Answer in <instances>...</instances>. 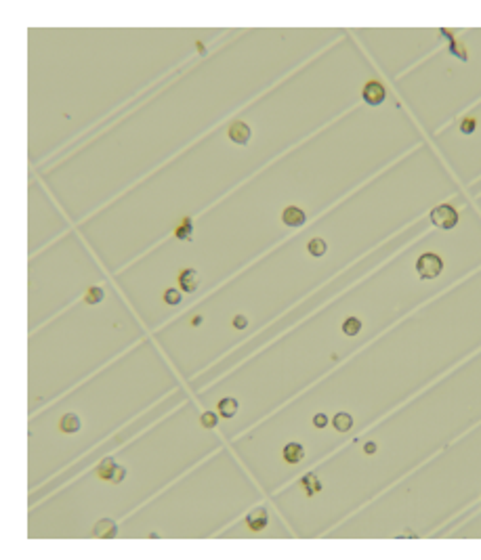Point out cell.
Listing matches in <instances>:
<instances>
[{"label": "cell", "mask_w": 481, "mask_h": 560, "mask_svg": "<svg viewBox=\"0 0 481 560\" xmlns=\"http://www.w3.org/2000/svg\"><path fill=\"white\" fill-rule=\"evenodd\" d=\"M80 418L76 413H67V415H63L61 418V422H59V428H61V432H67V434H74V432H78L80 430Z\"/></svg>", "instance_id": "8fae6325"}, {"label": "cell", "mask_w": 481, "mask_h": 560, "mask_svg": "<svg viewBox=\"0 0 481 560\" xmlns=\"http://www.w3.org/2000/svg\"><path fill=\"white\" fill-rule=\"evenodd\" d=\"M460 128H462V133H466V135H468V133H473V128H475V122L471 120V118H466V120L462 122V126H460Z\"/></svg>", "instance_id": "7402d4cb"}, {"label": "cell", "mask_w": 481, "mask_h": 560, "mask_svg": "<svg viewBox=\"0 0 481 560\" xmlns=\"http://www.w3.org/2000/svg\"><path fill=\"white\" fill-rule=\"evenodd\" d=\"M92 533H95L97 537L112 539V537H116V533H118V525H116L114 518H101L95 525V531H92Z\"/></svg>", "instance_id": "5b68a950"}, {"label": "cell", "mask_w": 481, "mask_h": 560, "mask_svg": "<svg viewBox=\"0 0 481 560\" xmlns=\"http://www.w3.org/2000/svg\"><path fill=\"white\" fill-rule=\"evenodd\" d=\"M307 248H309V252H311L313 256H322V254H326V242H324V240H320V237H315V240H311V242L307 244Z\"/></svg>", "instance_id": "e0dca14e"}, {"label": "cell", "mask_w": 481, "mask_h": 560, "mask_svg": "<svg viewBox=\"0 0 481 560\" xmlns=\"http://www.w3.org/2000/svg\"><path fill=\"white\" fill-rule=\"evenodd\" d=\"M361 329V321L357 317H349L345 323H343V331L347 333V336H355V333Z\"/></svg>", "instance_id": "2e32d148"}, {"label": "cell", "mask_w": 481, "mask_h": 560, "mask_svg": "<svg viewBox=\"0 0 481 560\" xmlns=\"http://www.w3.org/2000/svg\"><path fill=\"white\" fill-rule=\"evenodd\" d=\"M97 474L101 476L103 481H110V483H122L126 470H124V466H120L118 462H114L112 458H108V460H103V462H101V466H99Z\"/></svg>", "instance_id": "3957f363"}, {"label": "cell", "mask_w": 481, "mask_h": 560, "mask_svg": "<svg viewBox=\"0 0 481 560\" xmlns=\"http://www.w3.org/2000/svg\"><path fill=\"white\" fill-rule=\"evenodd\" d=\"M233 325H236L238 329H244L246 325H248V319H246L244 315H238L236 319H233Z\"/></svg>", "instance_id": "44dd1931"}, {"label": "cell", "mask_w": 481, "mask_h": 560, "mask_svg": "<svg viewBox=\"0 0 481 560\" xmlns=\"http://www.w3.org/2000/svg\"><path fill=\"white\" fill-rule=\"evenodd\" d=\"M177 237L179 240H185V242H191V218H183V222L179 225L177 229Z\"/></svg>", "instance_id": "9a60e30c"}, {"label": "cell", "mask_w": 481, "mask_h": 560, "mask_svg": "<svg viewBox=\"0 0 481 560\" xmlns=\"http://www.w3.org/2000/svg\"><path fill=\"white\" fill-rule=\"evenodd\" d=\"M179 285L185 292H196L198 285H200V277H198V273L194 269H187L179 275Z\"/></svg>", "instance_id": "9c48e42d"}, {"label": "cell", "mask_w": 481, "mask_h": 560, "mask_svg": "<svg viewBox=\"0 0 481 560\" xmlns=\"http://www.w3.org/2000/svg\"><path fill=\"white\" fill-rule=\"evenodd\" d=\"M164 300H166V304H179L181 302V292L179 290H166L164 292Z\"/></svg>", "instance_id": "d6986e66"}, {"label": "cell", "mask_w": 481, "mask_h": 560, "mask_svg": "<svg viewBox=\"0 0 481 560\" xmlns=\"http://www.w3.org/2000/svg\"><path fill=\"white\" fill-rule=\"evenodd\" d=\"M236 411H238V401H236V399L227 397V399H223V401L219 403V413L223 415V418H233V415H236Z\"/></svg>", "instance_id": "7c38bea8"}, {"label": "cell", "mask_w": 481, "mask_h": 560, "mask_svg": "<svg viewBox=\"0 0 481 560\" xmlns=\"http://www.w3.org/2000/svg\"><path fill=\"white\" fill-rule=\"evenodd\" d=\"M363 101L370 105H380L384 101V88L380 82H368L363 86Z\"/></svg>", "instance_id": "277c9868"}, {"label": "cell", "mask_w": 481, "mask_h": 560, "mask_svg": "<svg viewBox=\"0 0 481 560\" xmlns=\"http://www.w3.org/2000/svg\"><path fill=\"white\" fill-rule=\"evenodd\" d=\"M281 220H284L288 227H301V225H305V220H307V216H305V212L301 208L290 206V208H286L284 212H281Z\"/></svg>", "instance_id": "52a82bcc"}, {"label": "cell", "mask_w": 481, "mask_h": 560, "mask_svg": "<svg viewBox=\"0 0 481 560\" xmlns=\"http://www.w3.org/2000/svg\"><path fill=\"white\" fill-rule=\"evenodd\" d=\"M202 426L204 428H215L217 426V413H213V411L202 413Z\"/></svg>", "instance_id": "ffe728a7"}, {"label": "cell", "mask_w": 481, "mask_h": 560, "mask_svg": "<svg viewBox=\"0 0 481 560\" xmlns=\"http://www.w3.org/2000/svg\"><path fill=\"white\" fill-rule=\"evenodd\" d=\"M441 269H443V263H441V258L437 254H422L418 258V263H416V271H418V275L422 279L437 277L441 273Z\"/></svg>", "instance_id": "6da1fadb"}, {"label": "cell", "mask_w": 481, "mask_h": 560, "mask_svg": "<svg viewBox=\"0 0 481 560\" xmlns=\"http://www.w3.org/2000/svg\"><path fill=\"white\" fill-rule=\"evenodd\" d=\"M313 424L318 426V428H324V426L328 424V418H326L324 413H318V415H315V418H313Z\"/></svg>", "instance_id": "603a6c76"}, {"label": "cell", "mask_w": 481, "mask_h": 560, "mask_svg": "<svg viewBox=\"0 0 481 560\" xmlns=\"http://www.w3.org/2000/svg\"><path fill=\"white\" fill-rule=\"evenodd\" d=\"M303 458H305L303 445H299V443H288V445H286V449H284V460H286L288 464H299Z\"/></svg>", "instance_id": "30bf717a"}, {"label": "cell", "mask_w": 481, "mask_h": 560, "mask_svg": "<svg viewBox=\"0 0 481 560\" xmlns=\"http://www.w3.org/2000/svg\"><path fill=\"white\" fill-rule=\"evenodd\" d=\"M103 290L101 288H90L88 292H86V296H84V300L88 302V304H99L101 300H103Z\"/></svg>", "instance_id": "ac0fdd59"}, {"label": "cell", "mask_w": 481, "mask_h": 560, "mask_svg": "<svg viewBox=\"0 0 481 560\" xmlns=\"http://www.w3.org/2000/svg\"><path fill=\"white\" fill-rule=\"evenodd\" d=\"M229 139L233 143H238V145H246V143L250 141V128L246 126L244 122H236L229 126Z\"/></svg>", "instance_id": "8992f818"}, {"label": "cell", "mask_w": 481, "mask_h": 560, "mask_svg": "<svg viewBox=\"0 0 481 560\" xmlns=\"http://www.w3.org/2000/svg\"><path fill=\"white\" fill-rule=\"evenodd\" d=\"M332 424H334V428H336L338 432H347L349 428L353 426V420H351L349 413H336L334 420H332Z\"/></svg>", "instance_id": "4fadbf2b"}, {"label": "cell", "mask_w": 481, "mask_h": 560, "mask_svg": "<svg viewBox=\"0 0 481 560\" xmlns=\"http://www.w3.org/2000/svg\"><path fill=\"white\" fill-rule=\"evenodd\" d=\"M374 451H376V445H374V443H368V445H366V454H374Z\"/></svg>", "instance_id": "cb8c5ba5"}, {"label": "cell", "mask_w": 481, "mask_h": 560, "mask_svg": "<svg viewBox=\"0 0 481 560\" xmlns=\"http://www.w3.org/2000/svg\"><path fill=\"white\" fill-rule=\"evenodd\" d=\"M431 220L439 229H452L458 222V214H456V210L452 206H437L431 212Z\"/></svg>", "instance_id": "7a4b0ae2"}, {"label": "cell", "mask_w": 481, "mask_h": 560, "mask_svg": "<svg viewBox=\"0 0 481 560\" xmlns=\"http://www.w3.org/2000/svg\"><path fill=\"white\" fill-rule=\"evenodd\" d=\"M246 522L252 531H263L267 527V510L265 508H256L252 510L248 516H246Z\"/></svg>", "instance_id": "ba28073f"}, {"label": "cell", "mask_w": 481, "mask_h": 560, "mask_svg": "<svg viewBox=\"0 0 481 560\" xmlns=\"http://www.w3.org/2000/svg\"><path fill=\"white\" fill-rule=\"evenodd\" d=\"M303 487H305V491H307V495H313V493H318L320 489H322V485H320V481H318V476L315 474H307L303 479Z\"/></svg>", "instance_id": "5bb4252c"}]
</instances>
